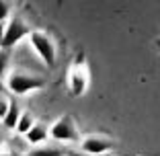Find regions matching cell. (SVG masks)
Masks as SVG:
<instances>
[{
  "label": "cell",
  "instance_id": "obj_1",
  "mask_svg": "<svg viewBox=\"0 0 160 156\" xmlns=\"http://www.w3.org/2000/svg\"><path fill=\"white\" fill-rule=\"evenodd\" d=\"M43 86H45V80L41 76L27 74V72H10L8 78H6V90L17 97L31 95V93L43 88Z\"/></svg>",
  "mask_w": 160,
  "mask_h": 156
},
{
  "label": "cell",
  "instance_id": "obj_2",
  "mask_svg": "<svg viewBox=\"0 0 160 156\" xmlns=\"http://www.w3.org/2000/svg\"><path fill=\"white\" fill-rule=\"evenodd\" d=\"M49 138L53 142H60V144H80V132L76 128L74 119L70 115H64V117L56 119L49 128Z\"/></svg>",
  "mask_w": 160,
  "mask_h": 156
},
{
  "label": "cell",
  "instance_id": "obj_3",
  "mask_svg": "<svg viewBox=\"0 0 160 156\" xmlns=\"http://www.w3.org/2000/svg\"><path fill=\"white\" fill-rule=\"evenodd\" d=\"M27 39L45 66H53L56 64V43H53V39L49 35L43 33V31H31Z\"/></svg>",
  "mask_w": 160,
  "mask_h": 156
},
{
  "label": "cell",
  "instance_id": "obj_4",
  "mask_svg": "<svg viewBox=\"0 0 160 156\" xmlns=\"http://www.w3.org/2000/svg\"><path fill=\"white\" fill-rule=\"evenodd\" d=\"M29 33H31V29H29V25L25 23L23 19H19V17H10V19L6 21L4 39H2V45H0V48L2 49L14 48V45H19L25 37H29Z\"/></svg>",
  "mask_w": 160,
  "mask_h": 156
},
{
  "label": "cell",
  "instance_id": "obj_5",
  "mask_svg": "<svg viewBox=\"0 0 160 156\" xmlns=\"http://www.w3.org/2000/svg\"><path fill=\"white\" fill-rule=\"evenodd\" d=\"M80 152H84L88 156H101V154H109L111 148H113V142L109 140L107 136H101V133H90V136H84L80 140Z\"/></svg>",
  "mask_w": 160,
  "mask_h": 156
},
{
  "label": "cell",
  "instance_id": "obj_6",
  "mask_svg": "<svg viewBox=\"0 0 160 156\" xmlns=\"http://www.w3.org/2000/svg\"><path fill=\"white\" fill-rule=\"evenodd\" d=\"M88 68L86 66H72L68 76V86H70L72 97H82L88 88Z\"/></svg>",
  "mask_w": 160,
  "mask_h": 156
},
{
  "label": "cell",
  "instance_id": "obj_7",
  "mask_svg": "<svg viewBox=\"0 0 160 156\" xmlns=\"http://www.w3.org/2000/svg\"><path fill=\"white\" fill-rule=\"evenodd\" d=\"M25 140H27L29 146H41V144L49 142L52 138H49V129H47L43 123H37V121H35V125L29 129L27 133H25Z\"/></svg>",
  "mask_w": 160,
  "mask_h": 156
},
{
  "label": "cell",
  "instance_id": "obj_8",
  "mask_svg": "<svg viewBox=\"0 0 160 156\" xmlns=\"http://www.w3.org/2000/svg\"><path fill=\"white\" fill-rule=\"evenodd\" d=\"M21 113H23V111L19 109V105H17V103H10V107H8V111H6V115H4L2 119H0L2 128H4V129H8V132H14L17 123H19Z\"/></svg>",
  "mask_w": 160,
  "mask_h": 156
},
{
  "label": "cell",
  "instance_id": "obj_9",
  "mask_svg": "<svg viewBox=\"0 0 160 156\" xmlns=\"http://www.w3.org/2000/svg\"><path fill=\"white\" fill-rule=\"evenodd\" d=\"M35 125V119L31 113H21L19 117V123H17V128H14V132L19 133V136H25V133L29 132V129Z\"/></svg>",
  "mask_w": 160,
  "mask_h": 156
},
{
  "label": "cell",
  "instance_id": "obj_10",
  "mask_svg": "<svg viewBox=\"0 0 160 156\" xmlns=\"http://www.w3.org/2000/svg\"><path fill=\"white\" fill-rule=\"evenodd\" d=\"M8 64H10V56L6 49H0V78L6 74V70H8Z\"/></svg>",
  "mask_w": 160,
  "mask_h": 156
},
{
  "label": "cell",
  "instance_id": "obj_11",
  "mask_svg": "<svg viewBox=\"0 0 160 156\" xmlns=\"http://www.w3.org/2000/svg\"><path fill=\"white\" fill-rule=\"evenodd\" d=\"M8 19H10V2L0 0V23H6Z\"/></svg>",
  "mask_w": 160,
  "mask_h": 156
},
{
  "label": "cell",
  "instance_id": "obj_12",
  "mask_svg": "<svg viewBox=\"0 0 160 156\" xmlns=\"http://www.w3.org/2000/svg\"><path fill=\"white\" fill-rule=\"evenodd\" d=\"M10 103H12V101L8 99V95H6V93H2V95H0V119L6 115V111H8Z\"/></svg>",
  "mask_w": 160,
  "mask_h": 156
},
{
  "label": "cell",
  "instance_id": "obj_13",
  "mask_svg": "<svg viewBox=\"0 0 160 156\" xmlns=\"http://www.w3.org/2000/svg\"><path fill=\"white\" fill-rule=\"evenodd\" d=\"M74 66H86V58H84V53H78V56H76Z\"/></svg>",
  "mask_w": 160,
  "mask_h": 156
},
{
  "label": "cell",
  "instance_id": "obj_14",
  "mask_svg": "<svg viewBox=\"0 0 160 156\" xmlns=\"http://www.w3.org/2000/svg\"><path fill=\"white\" fill-rule=\"evenodd\" d=\"M4 31H6V23H0V45H2V39H4Z\"/></svg>",
  "mask_w": 160,
  "mask_h": 156
},
{
  "label": "cell",
  "instance_id": "obj_15",
  "mask_svg": "<svg viewBox=\"0 0 160 156\" xmlns=\"http://www.w3.org/2000/svg\"><path fill=\"white\" fill-rule=\"evenodd\" d=\"M4 90H6V82L2 80V78H0V95H2V93H4Z\"/></svg>",
  "mask_w": 160,
  "mask_h": 156
},
{
  "label": "cell",
  "instance_id": "obj_16",
  "mask_svg": "<svg viewBox=\"0 0 160 156\" xmlns=\"http://www.w3.org/2000/svg\"><path fill=\"white\" fill-rule=\"evenodd\" d=\"M4 144H6V140H4V138H2V133H0V150L4 148Z\"/></svg>",
  "mask_w": 160,
  "mask_h": 156
},
{
  "label": "cell",
  "instance_id": "obj_17",
  "mask_svg": "<svg viewBox=\"0 0 160 156\" xmlns=\"http://www.w3.org/2000/svg\"><path fill=\"white\" fill-rule=\"evenodd\" d=\"M72 156H88V154H84V152H80V154H72Z\"/></svg>",
  "mask_w": 160,
  "mask_h": 156
},
{
  "label": "cell",
  "instance_id": "obj_18",
  "mask_svg": "<svg viewBox=\"0 0 160 156\" xmlns=\"http://www.w3.org/2000/svg\"><path fill=\"white\" fill-rule=\"evenodd\" d=\"M156 48H158V49H160V39H156Z\"/></svg>",
  "mask_w": 160,
  "mask_h": 156
}]
</instances>
